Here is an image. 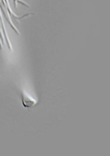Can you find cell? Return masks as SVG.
Segmentation results:
<instances>
[{
	"label": "cell",
	"instance_id": "1",
	"mask_svg": "<svg viewBox=\"0 0 110 156\" xmlns=\"http://www.w3.org/2000/svg\"><path fill=\"white\" fill-rule=\"evenodd\" d=\"M37 101L34 99V98L31 97L30 95L27 94V93L22 92V103H23V106L26 108H30L33 107L37 104Z\"/></svg>",
	"mask_w": 110,
	"mask_h": 156
}]
</instances>
